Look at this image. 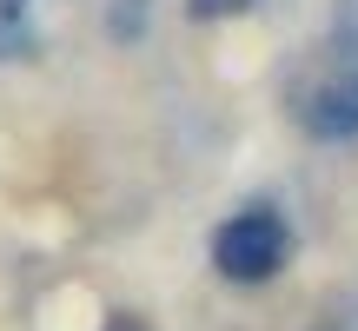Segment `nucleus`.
Returning <instances> with one entry per match:
<instances>
[{
	"label": "nucleus",
	"mask_w": 358,
	"mask_h": 331,
	"mask_svg": "<svg viewBox=\"0 0 358 331\" xmlns=\"http://www.w3.org/2000/svg\"><path fill=\"white\" fill-rule=\"evenodd\" d=\"M285 258H292V232H285L279 212H266V205H252V212H232L226 226L213 232V272L232 285H266L285 272Z\"/></svg>",
	"instance_id": "1"
},
{
	"label": "nucleus",
	"mask_w": 358,
	"mask_h": 331,
	"mask_svg": "<svg viewBox=\"0 0 358 331\" xmlns=\"http://www.w3.org/2000/svg\"><path fill=\"white\" fill-rule=\"evenodd\" d=\"M306 133L312 140H352L358 133V73H338V80H325L319 93L306 100Z\"/></svg>",
	"instance_id": "2"
},
{
	"label": "nucleus",
	"mask_w": 358,
	"mask_h": 331,
	"mask_svg": "<svg viewBox=\"0 0 358 331\" xmlns=\"http://www.w3.org/2000/svg\"><path fill=\"white\" fill-rule=\"evenodd\" d=\"M252 0H186L192 20H232V13H245Z\"/></svg>",
	"instance_id": "3"
},
{
	"label": "nucleus",
	"mask_w": 358,
	"mask_h": 331,
	"mask_svg": "<svg viewBox=\"0 0 358 331\" xmlns=\"http://www.w3.org/2000/svg\"><path fill=\"white\" fill-rule=\"evenodd\" d=\"M100 331H153V325H146V318H140V311H113V318H106Z\"/></svg>",
	"instance_id": "4"
},
{
	"label": "nucleus",
	"mask_w": 358,
	"mask_h": 331,
	"mask_svg": "<svg viewBox=\"0 0 358 331\" xmlns=\"http://www.w3.org/2000/svg\"><path fill=\"white\" fill-rule=\"evenodd\" d=\"M319 331H338V325H319Z\"/></svg>",
	"instance_id": "5"
}]
</instances>
